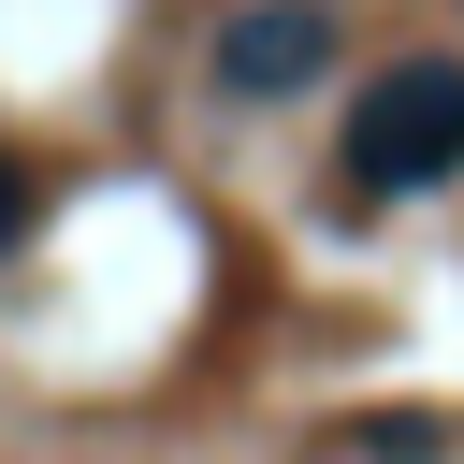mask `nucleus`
Wrapping results in <instances>:
<instances>
[{
    "label": "nucleus",
    "instance_id": "1",
    "mask_svg": "<svg viewBox=\"0 0 464 464\" xmlns=\"http://www.w3.org/2000/svg\"><path fill=\"white\" fill-rule=\"evenodd\" d=\"M435 174H464V58H392V72L348 102V188L406 203V188H435Z\"/></svg>",
    "mask_w": 464,
    "mask_h": 464
},
{
    "label": "nucleus",
    "instance_id": "2",
    "mask_svg": "<svg viewBox=\"0 0 464 464\" xmlns=\"http://www.w3.org/2000/svg\"><path fill=\"white\" fill-rule=\"evenodd\" d=\"M334 72V14L319 0H246L232 29H218V87H246V102H290V87H319Z\"/></svg>",
    "mask_w": 464,
    "mask_h": 464
},
{
    "label": "nucleus",
    "instance_id": "3",
    "mask_svg": "<svg viewBox=\"0 0 464 464\" xmlns=\"http://www.w3.org/2000/svg\"><path fill=\"white\" fill-rule=\"evenodd\" d=\"M29 218H44V188H29V160H0V261L29 246Z\"/></svg>",
    "mask_w": 464,
    "mask_h": 464
}]
</instances>
